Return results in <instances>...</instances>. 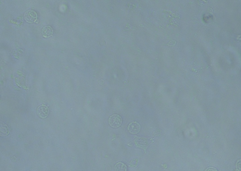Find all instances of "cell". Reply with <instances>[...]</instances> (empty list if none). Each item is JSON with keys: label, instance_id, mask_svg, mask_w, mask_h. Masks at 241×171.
I'll return each mask as SVG.
<instances>
[{"label": "cell", "instance_id": "obj_1", "mask_svg": "<svg viewBox=\"0 0 241 171\" xmlns=\"http://www.w3.org/2000/svg\"><path fill=\"white\" fill-rule=\"evenodd\" d=\"M109 124L110 126L113 128H117L119 127L122 125V118L118 114H113L109 117Z\"/></svg>", "mask_w": 241, "mask_h": 171}, {"label": "cell", "instance_id": "obj_2", "mask_svg": "<svg viewBox=\"0 0 241 171\" xmlns=\"http://www.w3.org/2000/svg\"><path fill=\"white\" fill-rule=\"evenodd\" d=\"M24 18L28 23H34L37 20V13L35 10H33V9L28 10L25 13Z\"/></svg>", "mask_w": 241, "mask_h": 171}, {"label": "cell", "instance_id": "obj_3", "mask_svg": "<svg viewBox=\"0 0 241 171\" xmlns=\"http://www.w3.org/2000/svg\"><path fill=\"white\" fill-rule=\"evenodd\" d=\"M37 112L38 116L40 118L45 119L49 115L50 111L48 106L45 104H42L38 107Z\"/></svg>", "mask_w": 241, "mask_h": 171}, {"label": "cell", "instance_id": "obj_4", "mask_svg": "<svg viewBox=\"0 0 241 171\" xmlns=\"http://www.w3.org/2000/svg\"><path fill=\"white\" fill-rule=\"evenodd\" d=\"M140 125L137 121L131 122L128 126L129 132L132 134H138L140 131Z\"/></svg>", "mask_w": 241, "mask_h": 171}, {"label": "cell", "instance_id": "obj_5", "mask_svg": "<svg viewBox=\"0 0 241 171\" xmlns=\"http://www.w3.org/2000/svg\"><path fill=\"white\" fill-rule=\"evenodd\" d=\"M54 30L51 26H46L43 27L42 30V34L43 37H51L53 35Z\"/></svg>", "mask_w": 241, "mask_h": 171}, {"label": "cell", "instance_id": "obj_6", "mask_svg": "<svg viewBox=\"0 0 241 171\" xmlns=\"http://www.w3.org/2000/svg\"><path fill=\"white\" fill-rule=\"evenodd\" d=\"M115 171H127L126 165L122 162L117 163L115 165Z\"/></svg>", "mask_w": 241, "mask_h": 171}, {"label": "cell", "instance_id": "obj_7", "mask_svg": "<svg viewBox=\"0 0 241 171\" xmlns=\"http://www.w3.org/2000/svg\"><path fill=\"white\" fill-rule=\"evenodd\" d=\"M10 131H9V127L6 125L3 124V125H1V135H2V136L7 135H9Z\"/></svg>", "mask_w": 241, "mask_h": 171}, {"label": "cell", "instance_id": "obj_8", "mask_svg": "<svg viewBox=\"0 0 241 171\" xmlns=\"http://www.w3.org/2000/svg\"><path fill=\"white\" fill-rule=\"evenodd\" d=\"M138 161V160L137 159H134V163H133V160H132V161L130 162L129 163V165H130V166H131V167H135V166H136V165H137Z\"/></svg>", "mask_w": 241, "mask_h": 171}, {"label": "cell", "instance_id": "obj_9", "mask_svg": "<svg viewBox=\"0 0 241 171\" xmlns=\"http://www.w3.org/2000/svg\"><path fill=\"white\" fill-rule=\"evenodd\" d=\"M205 171H218L216 168L213 167H209L207 168Z\"/></svg>", "mask_w": 241, "mask_h": 171}]
</instances>
